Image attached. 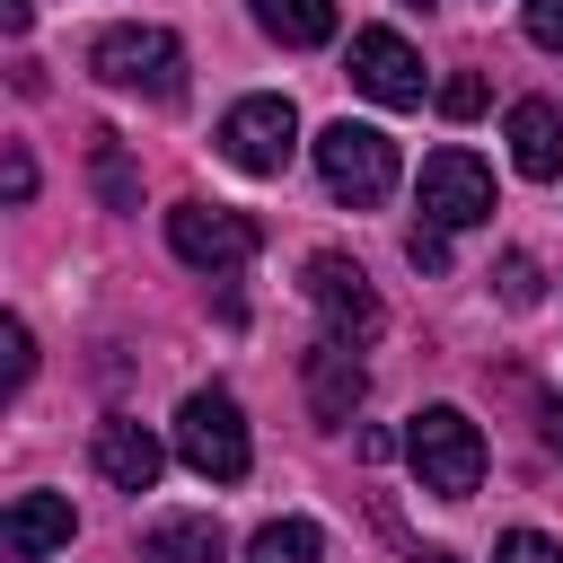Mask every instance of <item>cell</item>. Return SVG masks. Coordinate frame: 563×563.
Wrapping results in <instances>:
<instances>
[{"label": "cell", "instance_id": "cell-1", "mask_svg": "<svg viewBox=\"0 0 563 563\" xmlns=\"http://www.w3.org/2000/svg\"><path fill=\"white\" fill-rule=\"evenodd\" d=\"M88 70L106 88H123V97H158V106L185 97V44L167 26H106L88 44Z\"/></svg>", "mask_w": 563, "mask_h": 563}, {"label": "cell", "instance_id": "cell-2", "mask_svg": "<svg viewBox=\"0 0 563 563\" xmlns=\"http://www.w3.org/2000/svg\"><path fill=\"white\" fill-rule=\"evenodd\" d=\"M176 457L202 475V484H238L255 466V440H246V413L229 387H194L176 405Z\"/></svg>", "mask_w": 563, "mask_h": 563}, {"label": "cell", "instance_id": "cell-3", "mask_svg": "<svg viewBox=\"0 0 563 563\" xmlns=\"http://www.w3.org/2000/svg\"><path fill=\"white\" fill-rule=\"evenodd\" d=\"M405 457H413L422 493H440V501H466V493L484 484V431H475L457 405H422V413L405 422Z\"/></svg>", "mask_w": 563, "mask_h": 563}, {"label": "cell", "instance_id": "cell-4", "mask_svg": "<svg viewBox=\"0 0 563 563\" xmlns=\"http://www.w3.org/2000/svg\"><path fill=\"white\" fill-rule=\"evenodd\" d=\"M317 176H325V194L334 202H352V211H369V202H387L396 194V141L378 132V123H325L317 132Z\"/></svg>", "mask_w": 563, "mask_h": 563}, {"label": "cell", "instance_id": "cell-5", "mask_svg": "<svg viewBox=\"0 0 563 563\" xmlns=\"http://www.w3.org/2000/svg\"><path fill=\"white\" fill-rule=\"evenodd\" d=\"M299 290H308V308L325 317V334H334V343H369V334L387 325V308H378L369 273H361L343 246H317V255H308V273H299Z\"/></svg>", "mask_w": 563, "mask_h": 563}, {"label": "cell", "instance_id": "cell-6", "mask_svg": "<svg viewBox=\"0 0 563 563\" xmlns=\"http://www.w3.org/2000/svg\"><path fill=\"white\" fill-rule=\"evenodd\" d=\"M211 141H220V158L238 176H282L290 150H299V114H290V97H238Z\"/></svg>", "mask_w": 563, "mask_h": 563}, {"label": "cell", "instance_id": "cell-7", "mask_svg": "<svg viewBox=\"0 0 563 563\" xmlns=\"http://www.w3.org/2000/svg\"><path fill=\"white\" fill-rule=\"evenodd\" d=\"M167 246H176V264H194V273H238L255 246H264V229L246 220V211H229V202H176L167 211Z\"/></svg>", "mask_w": 563, "mask_h": 563}, {"label": "cell", "instance_id": "cell-8", "mask_svg": "<svg viewBox=\"0 0 563 563\" xmlns=\"http://www.w3.org/2000/svg\"><path fill=\"white\" fill-rule=\"evenodd\" d=\"M413 194H422V220H440V229H484L493 220V167L475 150H431Z\"/></svg>", "mask_w": 563, "mask_h": 563}, {"label": "cell", "instance_id": "cell-9", "mask_svg": "<svg viewBox=\"0 0 563 563\" xmlns=\"http://www.w3.org/2000/svg\"><path fill=\"white\" fill-rule=\"evenodd\" d=\"M352 88H361L369 106H396V114H405V106H422L431 79H422V53H413L396 26H361V35H352Z\"/></svg>", "mask_w": 563, "mask_h": 563}, {"label": "cell", "instance_id": "cell-10", "mask_svg": "<svg viewBox=\"0 0 563 563\" xmlns=\"http://www.w3.org/2000/svg\"><path fill=\"white\" fill-rule=\"evenodd\" d=\"M361 396H369L361 343L317 334V343H308V413H317V422H352V413H361Z\"/></svg>", "mask_w": 563, "mask_h": 563}, {"label": "cell", "instance_id": "cell-11", "mask_svg": "<svg viewBox=\"0 0 563 563\" xmlns=\"http://www.w3.org/2000/svg\"><path fill=\"white\" fill-rule=\"evenodd\" d=\"M158 466H167V449H158V431L150 422H97V475L114 484V493H150L158 484Z\"/></svg>", "mask_w": 563, "mask_h": 563}, {"label": "cell", "instance_id": "cell-12", "mask_svg": "<svg viewBox=\"0 0 563 563\" xmlns=\"http://www.w3.org/2000/svg\"><path fill=\"white\" fill-rule=\"evenodd\" d=\"M70 493H18L9 501V519H0V545L18 554V563H44L53 545H70Z\"/></svg>", "mask_w": 563, "mask_h": 563}, {"label": "cell", "instance_id": "cell-13", "mask_svg": "<svg viewBox=\"0 0 563 563\" xmlns=\"http://www.w3.org/2000/svg\"><path fill=\"white\" fill-rule=\"evenodd\" d=\"M510 167H519L528 185H554V176H563V114H554L545 97H519V106H510Z\"/></svg>", "mask_w": 563, "mask_h": 563}, {"label": "cell", "instance_id": "cell-14", "mask_svg": "<svg viewBox=\"0 0 563 563\" xmlns=\"http://www.w3.org/2000/svg\"><path fill=\"white\" fill-rule=\"evenodd\" d=\"M229 537L211 510H176V519H150L141 528V563H220Z\"/></svg>", "mask_w": 563, "mask_h": 563}, {"label": "cell", "instance_id": "cell-15", "mask_svg": "<svg viewBox=\"0 0 563 563\" xmlns=\"http://www.w3.org/2000/svg\"><path fill=\"white\" fill-rule=\"evenodd\" d=\"M255 26L273 44H290V53H317L334 35V0H255Z\"/></svg>", "mask_w": 563, "mask_h": 563}, {"label": "cell", "instance_id": "cell-16", "mask_svg": "<svg viewBox=\"0 0 563 563\" xmlns=\"http://www.w3.org/2000/svg\"><path fill=\"white\" fill-rule=\"evenodd\" d=\"M246 563H325V537H317V519H264L246 537Z\"/></svg>", "mask_w": 563, "mask_h": 563}, {"label": "cell", "instance_id": "cell-17", "mask_svg": "<svg viewBox=\"0 0 563 563\" xmlns=\"http://www.w3.org/2000/svg\"><path fill=\"white\" fill-rule=\"evenodd\" d=\"M88 176H97L106 211H141V176H132V158H123V141H114V132H97V141H88Z\"/></svg>", "mask_w": 563, "mask_h": 563}, {"label": "cell", "instance_id": "cell-18", "mask_svg": "<svg viewBox=\"0 0 563 563\" xmlns=\"http://www.w3.org/2000/svg\"><path fill=\"white\" fill-rule=\"evenodd\" d=\"M0 352H9V361H0V387L18 396V387L35 378V334H26V317H9V325H0Z\"/></svg>", "mask_w": 563, "mask_h": 563}, {"label": "cell", "instance_id": "cell-19", "mask_svg": "<svg viewBox=\"0 0 563 563\" xmlns=\"http://www.w3.org/2000/svg\"><path fill=\"white\" fill-rule=\"evenodd\" d=\"M405 264H413V273H449V229H440V220H413V229H405Z\"/></svg>", "mask_w": 563, "mask_h": 563}, {"label": "cell", "instance_id": "cell-20", "mask_svg": "<svg viewBox=\"0 0 563 563\" xmlns=\"http://www.w3.org/2000/svg\"><path fill=\"white\" fill-rule=\"evenodd\" d=\"M493 563H563V537H545V528H510V537L493 545Z\"/></svg>", "mask_w": 563, "mask_h": 563}, {"label": "cell", "instance_id": "cell-21", "mask_svg": "<svg viewBox=\"0 0 563 563\" xmlns=\"http://www.w3.org/2000/svg\"><path fill=\"white\" fill-rule=\"evenodd\" d=\"M519 26H528V44H537V53H563V0H528V9H519Z\"/></svg>", "mask_w": 563, "mask_h": 563}, {"label": "cell", "instance_id": "cell-22", "mask_svg": "<svg viewBox=\"0 0 563 563\" xmlns=\"http://www.w3.org/2000/svg\"><path fill=\"white\" fill-rule=\"evenodd\" d=\"M537 290H545L537 282V255H501V299L510 308H537Z\"/></svg>", "mask_w": 563, "mask_h": 563}, {"label": "cell", "instance_id": "cell-23", "mask_svg": "<svg viewBox=\"0 0 563 563\" xmlns=\"http://www.w3.org/2000/svg\"><path fill=\"white\" fill-rule=\"evenodd\" d=\"M440 114H457V123H466V114H484V79H475V70L440 79Z\"/></svg>", "mask_w": 563, "mask_h": 563}, {"label": "cell", "instance_id": "cell-24", "mask_svg": "<svg viewBox=\"0 0 563 563\" xmlns=\"http://www.w3.org/2000/svg\"><path fill=\"white\" fill-rule=\"evenodd\" d=\"M0 194H9V202H26V194H35V158H26L18 141H9V158H0Z\"/></svg>", "mask_w": 563, "mask_h": 563}, {"label": "cell", "instance_id": "cell-25", "mask_svg": "<svg viewBox=\"0 0 563 563\" xmlns=\"http://www.w3.org/2000/svg\"><path fill=\"white\" fill-rule=\"evenodd\" d=\"M537 440L563 457V396H545V405H537Z\"/></svg>", "mask_w": 563, "mask_h": 563}, {"label": "cell", "instance_id": "cell-26", "mask_svg": "<svg viewBox=\"0 0 563 563\" xmlns=\"http://www.w3.org/2000/svg\"><path fill=\"white\" fill-rule=\"evenodd\" d=\"M0 26H9V35H26V26H35V0H0Z\"/></svg>", "mask_w": 563, "mask_h": 563}, {"label": "cell", "instance_id": "cell-27", "mask_svg": "<svg viewBox=\"0 0 563 563\" xmlns=\"http://www.w3.org/2000/svg\"><path fill=\"white\" fill-rule=\"evenodd\" d=\"M413 563H457V554H413Z\"/></svg>", "mask_w": 563, "mask_h": 563}, {"label": "cell", "instance_id": "cell-28", "mask_svg": "<svg viewBox=\"0 0 563 563\" xmlns=\"http://www.w3.org/2000/svg\"><path fill=\"white\" fill-rule=\"evenodd\" d=\"M405 9H431V0H405Z\"/></svg>", "mask_w": 563, "mask_h": 563}]
</instances>
